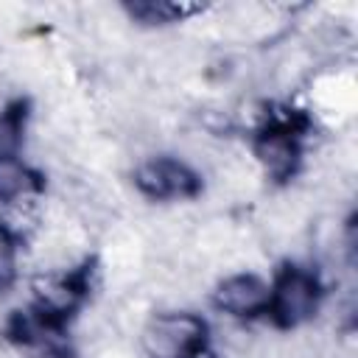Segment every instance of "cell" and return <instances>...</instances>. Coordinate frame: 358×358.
<instances>
[{"instance_id": "cell-8", "label": "cell", "mask_w": 358, "mask_h": 358, "mask_svg": "<svg viewBox=\"0 0 358 358\" xmlns=\"http://www.w3.org/2000/svg\"><path fill=\"white\" fill-rule=\"evenodd\" d=\"M45 187V179L28 168L25 162L14 159H0V204H11L22 196L39 193Z\"/></svg>"}, {"instance_id": "cell-4", "label": "cell", "mask_w": 358, "mask_h": 358, "mask_svg": "<svg viewBox=\"0 0 358 358\" xmlns=\"http://www.w3.org/2000/svg\"><path fill=\"white\" fill-rule=\"evenodd\" d=\"M90 274H92V268H90V263H84L67 274L39 277L34 282V308L31 310L42 322L64 330L67 319L76 313V308L81 305V299L90 291Z\"/></svg>"}, {"instance_id": "cell-6", "label": "cell", "mask_w": 358, "mask_h": 358, "mask_svg": "<svg viewBox=\"0 0 358 358\" xmlns=\"http://www.w3.org/2000/svg\"><path fill=\"white\" fill-rule=\"evenodd\" d=\"M268 296H271V285L266 280H260L257 274H235L215 288L213 305L229 316L255 319V316H266Z\"/></svg>"}, {"instance_id": "cell-7", "label": "cell", "mask_w": 358, "mask_h": 358, "mask_svg": "<svg viewBox=\"0 0 358 358\" xmlns=\"http://www.w3.org/2000/svg\"><path fill=\"white\" fill-rule=\"evenodd\" d=\"M126 11L145 22V25H165V22H182L193 14L204 11V3H187V0H140L129 3Z\"/></svg>"}, {"instance_id": "cell-10", "label": "cell", "mask_w": 358, "mask_h": 358, "mask_svg": "<svg viewBox=\"0 0 358 358\" xmlns=\"http://www.w3.org/2000/svg\"><path fill=\"white\" fill-rule=\"evenodd\" d=\"M14 252H17L14 235L6 227H0V291H6L14 280Z\"/></svg>"}, {"instance_id": "cell-9", "label": "cell", "mask_w": 358, "mask_h": 358, "mask_svg": "<svg viewBox=\"0 0 358 358\" xmlns=\"http://www.w3.org/2000/svg\"><path fill=\"white\" fill-rule=\"evenodd\" d=\"M28 101H14L0 112V159H14L22 145Z\"/></svg>"}, {"instance_id": "cell-3", "label": "cell", "mask_w": 358, "mask_h": 358, "mask_svg": "<svg viewBox=\"0 0 358 358\" xmlns=\"http://www.w3.org/2000/svg\"><path fill=\"white\" fill-rule=\"evenodd\" d=\"M207 322L196 313H159L143 330L151 358H199L207 352Z\"/></svg>"}, {"instance_id": "cell-11", "label": "cell", "mask_w": 358, "mask_h": 358, "mask_svg": "<svg viewBox=\"0 0 358 358\" xmlns=\"http://www.w3.org/2000/svg\"><path fill=\"white\" fill-rule=\"evenodd\" d=\"M199 358H213V355H210V352H204V355H199Z\"/></svg>"}, {"instance_id": "cell-5", "label": "cell", "mask_w": 358, "mask_h": 358, "mask_svg": "<svg viewBox=\"0 0 358 358\" xmlns=\"http://www.w3.org/2000/svg\"><path fill=\"white\" fill-rule=\"evenodd\" d=\"M134 185L143 196L168 201V199H196L201 193L199 173L173 157H154L134 171Z\"/></svg>"}, {"instance_id": "cell-2", "label": "cell", "mask_w": 358, "mask_h": 358, "mask_svg": "<svg viewBox=\"0 0 358 358\" xmlns=\"http://www.w3.org/2000/svg\"><path fill=\"white\" fill-rule=\"evenodd\" d=\"M268 285H271V296H268L266 316L280 330L299 327L316 313L319 299H322V285L313 271L299 268V266H282L274 282Z\"/></svg>"}, {"instance_id": "cell-1", "label": "cell", "mask_w": 358, "mask_h": 358, "mask_svg": "<svg viewBox=\"0 0 358 358\" xmlns=\"http://www.w3.org/2000/svg\"><path fill=\"white\" fill-rule=\"evenodd\" d=\"M308 117L296 109L277 106L266 115V126L255 137V157L274 182H285L296 173L299 165V134L305 131Z\"/></svg>"}]
</instances>
